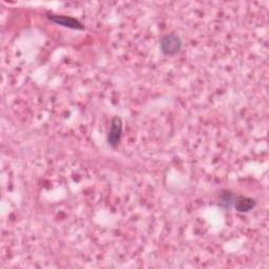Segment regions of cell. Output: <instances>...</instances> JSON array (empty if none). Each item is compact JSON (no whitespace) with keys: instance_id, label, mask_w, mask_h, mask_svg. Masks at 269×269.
<instances>
[{"instance_id":"6da1fadb","label":"cell","mask_w":269,"mask_h":269,"mask_svg":"<svg viewBox=\"0 0 269 269\" xmlns=\"http://www.w3.org/2000/svg\"><path fill=\"white\" fill-rule=\"evenodd\" d=\"M182 48V40L176 34H167L160 40V49L166 56H174Z\"/></svg>"},{"instance_id":"7a4b0ae2","label":"cell","mask_w":269,"mask_h":269,"mask_svg":"<svg viewBox=\"0 0 269 269\" xmlns=\"http://www.w3.org/2000/svg\"><path fill=\"white\" fill-rule=\"evenodd\" d=\"M123 124L120 117H114L111 124V129L107 136V142L112 147H117L122 137Z\"/></svg>"},{"instance_id":"3957f363","label":"cell","mask_w":269,"mask_h":269,"mask_svg":"<svg viewBox=\"0 0 269 269\" xmlns=\"http://www.w3.org/2000/svg\"><path fill=\"white\" fill-rule=\"evenodd\" d=\"M48 19L56 24H59L65 28H70L73 30H83L84 29L83 24L77 19L73 18V17L62 16V15H48Z\"/></svg>"},{"instance_id":"277c9868","label":"cell","mask_w":269,"mask_h":269,"mask_svg":"<svg viewBox=\"0 0 269 269\" xmlns=\"http://www.w3.org/2000/svg\"><path fill=\"white\" fill-rule=\"evenodd\" d=\"M233 206L240 212H247L256 206V201L247 197H238L234 199Z\"/></svg>"},{"instance_id":"5b68a950","label":"cell","mask_w":269,"mask_h":269,"mask_svg":"<svg viewBox=\"0 0 269 269\" xmlns=\"http://www.w3.org/2000/svg\"><path fill=\"white\" fill-rule=\"evenodd\" d=\"M234 199L235 198L232 195V193L226 191L221 196V200H220V203H219V205H220V207H222L224 209H229L234 203Z\"/></svg>"}]
</instances>
